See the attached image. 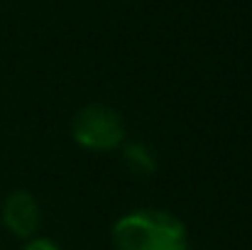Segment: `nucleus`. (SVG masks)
Wrapping results in <instances>:
<instances>
[{
    "mask_svg": "<svg viewBox=\"0 0 252 250\" xmlns=\"http://www.w3.org/2000/svg\"><path fill=\"white\" fill-rule=\"evenodd\" d=\"M115 250H186L184 223L159 209H140L123 216L113 228Z\"/></svg>",
    "mask_w": 252,
    "mask_h": 250,
    "instance_id": "nucleus-1",
    "label": "nucleus"
},
{
    "mask_svg": "<svg viewBox=\"0 0 252 250\" xmlns=\"http://www.w3.org/2000/svg\"><path fill=\"white\" fill-rule=\"evenodd\" d=\"M71 133H74V140L86 150L108 152L123 143L125 125H123V118L118 115V110L93 103L76 113V118L71 123Z\"/></svg>",
    "mask_w": 252,
    "mask_h": 250,
    "instance_id": "nucleus-2",
    "label": "nucleus"
},
{
    "mask_svg": "<svg viewBox=\"0 0 252 250\" xmlns=\"http://www.w3.org/2000/svg\"><path fill=\"white\" fill-rule=\"evenodd\" d=\"M2 223L17 238H32L39 231V204L30 191H12L2 204Z\"/></svg>",
    "mask_w": 252,
    "mask_h": 250,
    "instance_id": "nucleus-3",
    "label": "nucleus"
},
{
    "mask_svg": "<svg viewBox=\"0 0 252 250\" xmlns=\"http://www.w3.org/2000/svg\"><path fill=\"white\" fill-rule=\"evenodd\" d=\"M123 162H125V167H127L132 174H137V177L155 174V169H157L155 155H152L145 145H140V143H130V145L123 147Z\"/></svg>",
    "mask_w": 252,
    "mask_h": 250,
    "instance_id": "nucleus-4",
    "label": "nucleus"
},
{
    "mask_svg": "<svg viewBox=\"0 0 252 250\" xmlns=\"http://www.w3.org/2000/svg\"><path fill=\"white\" fill-rule=\"evenodd\" d=\"M22 250H59V248L52 241H47V238H32Z\"/></svg>",
    "mask_w": 252,
    "mask_h": 250,
    "instance_id": "nucleus-5",
    "label": "nucleus"
},
{
    "mask_svg": "<svg viewBox=\"0 0 252 250\" xmlns=\"http://www.w3.org/2000/svg\"><path fill=\"white\" fill-rule=\"evenodd\" d=\"M186 250H189V248H186Z\"/></svg>",
    "mask_w": 252,
    "mask_h": 250,
    "instance_id": "nucleus-6",
    "label": "nucleus"
}]
</instances>
